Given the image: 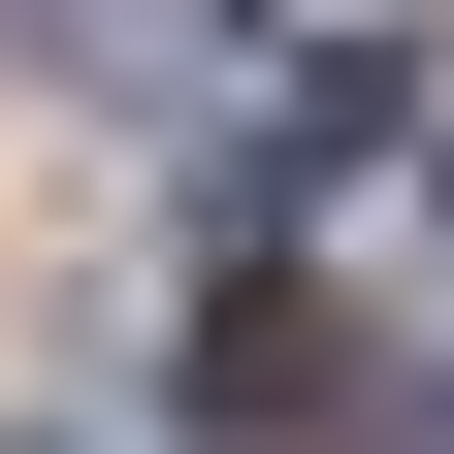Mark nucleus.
I'll return each mask as SVG.
<instances>
[{
  "label": "nucleus",
  "mask_w": 454,
  "mask_h": 454,
  "mask_svg": "<svg viewBox=\"0 0 454 454\" xmlns=\"http://www.w3.org/2000/svg\"><path fill=\"white\" fill-rule=\"evenodd\" d=\"M66 98H130V130H195V98H260V0H0Z\"/></svg>",
  "instance_id": "nucleus-1"
}]
</instances>
